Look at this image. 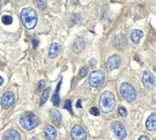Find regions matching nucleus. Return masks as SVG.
<instances>
[{
  "instance_id": "nucleus-1",
  "label": "nucleus",
  "mask_w": 156,
  "mask_h": 140,
  "mask_svg": "<svg viewBox=\"0 0 156 140\" xmlns=\"http://www.w3.org/2000/svg\"><path fill=\"white\" fill-rule=\"evenodd\" d=\"M20 19H21L24 27L27 29H33L38 22L37 13L31 7H26V8L22 9L21 13H20Z\"/></svg>"
},
{
  "instance_id": "nucleus-2",
  "label": "nucleus",
  "mask_w": 156,
  "mask_h": 140,
  "mask_svg": "<svg viewBox=\"0 0 156 140\" xmlns=\"http://www.w3.org/2000/svg\"><path fill=\"white\" fill-rule=\"evenodd\" d=\"M115 106L116 101L114 94L109 92V91L103 92L99 99V106L104 113H110L111 111H113V109L115 108Z\"/></svg>"
},
{
  "instance_id": "nucleus-3",
  "label": "nucleus",
  "mask_w": 156,
  "mask_h": 140,
  "mask_svg": "<svg viewBox=\"0 0 156 140\" xmlns=\"http://www.w3.org/2000/svg\"><path fill=\"white\" fill-rule=\"evenodd\" d=\"M19 123L21 127L26 129V131H31V129L38 127L40 124V120L36 115L32 112H25L21 115L19 119Z\"/></svg>"
},
{
  "instance_id": "nucleus-4",
  "label": "nucleus",
  "mask_w": 156,
  "mask_h": 140,
  "mask_svg": "<svg viewBox=\"0 0 156 140\" xmlns=\"http://www.w3.org/2000/svg\"><path fill=\"white\" fill-rule=\"evenodd\" d=\"M120 93L121 97L128 103H133L136 100V90L130 83L123 82L120 85Z\"/></svg>"
},
{
  "instance_id": "nucleus-5",
  "label": "nucleus",
  "mask_w": 156,
  "mask_h": 140,
  "mask_svg": "<svg viewBox=\"0 0 156 140\" xmlns=\"http://www.w3.org/2000/svg\"><path fill=\"white\" fill-rule=\"evenodd\" d=\"M104 81H105V75L102 71H93L90 73L89 76V83L90 85L95 88H99L103 85Z\"/></svg>"
},
{
  "instance_id": "nucleus-6",
  "label": "nucleus",
  "mask_w": 156,
  "mask_h": 140,
  "mask_svg": "<svg viewBox=\"0 0 156 140\" xmlns=\"http://www.w3.org/2000/svg\"><path fill=\"white\" fill-rule=\"evenodd\" d=\"M112 129H113L114 134H115V136L118 139L121 140V139L125 138L127 132H126V129L123 123L118 122V121L114 122V123L112 124Z\"/></svg>"
},
{
  "instance_id": "nucleus-7",
  "label": "nucleus",
  "mask_w": 156,
  "mask_h": 140,
  "mask_svg": "<svg viewBox=\"0 0 156 140\" xmlns=\"http://www.w3.org/2000/svg\"><path fill=\"white\" fill-rule=\"evenodd\" d=\"M143 83L147 89H153L155 86V78L153 73L150 71H145L143 73Z\"/></svg>"
},
{
  "instance_id": "nucleus-8",
  "label": "nucleus",
  "mask_w": 156,
  "mask_h": 140,
  "mask_svg": "<svg viewBox=\"0 0 156 140\" xmlns=\"http://www.w3.org/2000/svg\"><path fill=\"white\" fill-rule=\"evenodd\" d=\"M71 134L72 140H86L87 138L85 129L78 125L74 126V127L71 129Z\"/></svg>"
},
{
  "instance_id": "nucleus-9",
  "label": "nucleus",
  "mask_w": 156,
  "mask_h": 140,
  "mask_svg": "<svg viewBox=\"0 0 156 140\" xmlns=\"http://www.w3.org/2000/svg\"><path fill=\"white\" fill-rule=\"evenodd\" d=\"M15 103V95L12 92H6L1 98V106L3 109H8Z\"/></svg>"
},
{
  "instance_id": "nucleus-10",
  "label": "nucleus",
  "mask_w": 156,
  "mask_h": 140,
  "mask_svg": "<svg viewBox=\"0 0 156 140\" xmlns=\"http://www.w3.org/2000/svg\"><path fill=\"white\" fill-rule=\"evenodd\" d=\"M120 63H121V60H120L119 55L114 54L112 56H110V57L108 58V60H107V63H106L107 70H108L109 72H112V71H114V70H116L120 67Z\"/></svg>"
},
{
  "instance_id": "nucleus-11",
  "label": "nucleus",
  "mask_w": 156,
  "mask_h": 140,
  "mask_svg": "<svg viewBox=\"0 0 156 140\" xmlns=\"http://www.w3.org/2000/svg\"><path fill=\"white\" fill-rule=\"evenodd\" d=\"M43 134H44V137L47 140H54L57 136V132H56V129L52 127V126L47 125L43 129Z\"/></svg>"
},
{
  "instance_id": "nucleus-12",
  "label": "nucleus",
  "mask_w": 156,
  "mask_h": 140,
  "mask_svg": "<svg viewBox=\"0 0 156 140\" xmlns=\"http://www.w3.org/2000/svg\"><path fill=\"white\" fill-rule=\"evenodd\" d=\"M85 48V42L82 38L78 37L76 39L73 44H72V50L74 53H80V52Z\"/></svg>"
},
{
  "instance_id": "nucleus-13",
  "label": "nucleus",
  "mask_w": 156,
  "mask_h": 140,
  "mask_svg": "<svg viewBox=\"0 0 156 140\" xmlns=\"http://www.w3.org/2000/svg\"><path fill=\"white\" fill-rule=\"evenodd\" d=\"M60 50H61L60 45L57 43H52L50 47H49V50H48V54H47L48 58H50V59L56 58L59 54V52H60Z\"/></svg>"
},
{
  "instance_id": "nucleus-14",
  "label": "nucleus",
  "mask_w": 156,
  "mask_h": 140,
  "mask_svg": "<svg viewBox=\"0 0 156 140\" xmlns=\"http://www.w3.org/2000/svg\"><path fill=\"white\" fill-rule=\"evenodd\" d=\"M3 140H21V137L16 129H9L3 135Z\"/></svg>"
},
{
  "instance_id": "nucleus-15",
  "label": "nucleus",
  "mask_w": 156,
  "mask_h": 140,
  "mask_svg": "<svg viewBox=\"0 0 156 140\" xmlns=\"http://www.w3.org/2000/svg\"><path fill=\"white\" fill-rule=\"evenodd\" d=\"M50 115H51V119L53 124L56 126V127H60L62 124V115L57 109H51L50 110Z\"/></svg>"
},
{
  "instance_id": "nucleus-16",
  "label": "nucleus",
  "mask_w": 156,
  "mask_h": 140,
  "mask_svg": "<svg viewBox=\"0 0 156 140\" xmlns=\"http://www.w3.org/2000/svg\"><path fill=\"white\" fill-rule=\"evenodd\" d=\"M145 127L150 131H156V114L152 113L150 117L147 118L145 122Z\"/></svg>"
},
{
  "instance_id": "nucleus-17",
  "label": "nucleus",
  "mask_w": 156,
  "mask_h": 140,
  "mask_svg": "<svg viewBox=\"0 0 156 140\" xmlns=\"http://www.w3.org/2000/svg\"><path fill=\"white\" fill-rule=\"evenodd\" d=\"M116 47L118 50H123L126 47V38L124 35L120 34L116 37V41H115Z\"/></svg>"
},
{
  "instance_id": "nucleus-18",
  "label": "nucleus",
  "mask_w": 156,
  "mask_h": 140,
  "mask_svg": "<svg viewBox=\"0 0 156 140\" xmlns=\"http://www.w3.org/2000/svg\"><path fill=\"white\" fill-rule=\"evenodd\" d=\"M62 82H63V79H60V82L58 83L57 85V88L55 90V93L53 97H52V103L55 106H59V104H60V96H59V92H60V88H61V85H62Z\"/></svg>"
},
{
  "instance_id": "nucleus-19",
  "label": "nucleus",
  "mask_w": 156,
  "mask_h": 140,
  "mask_svg": "<svg viewBox=\"0 0 156 140\" xmlns=\"http://www.w3.org/2000/svg\"><path fill=\"white\" fill-rule=\"evenodd\" d=\"M144 36V33L142 30H139V29H135L132 31V33H131V40L134 44L138 45L140 43V40L143 38Z\"/></svg>"
},
{
  "instance_id": "nucleus-20",
  "label": "nucleus",
  "mask_w": 156,
  "mask_h": 140,
  "mask_svg": "<svg viewBox=\"0 0 156 140\" xmlns=\"http://www.w3.org/2000/svg\"><path fill=\"white\" fill-rule=\"evenodd\" d=\"M49 92H50V89H49V88H46V90L43 91V95H41V97L40 106H43V104L47 101L48 97H49Z\"/></svg>"
},
{
  "instance_id": "nucleus-21",
  "label": "nucleus",
  "mask_w": 156,
  "mask_h": 140,
  "mask_svg": "<svg viewBox=\"0 0 156 140\" xmlns=\"http://www.w3.org/2000/svg\"><path fill=\"white\" fill-rule=\"evenodd\" d=\"M1 20H2L3 23L6 24V25H10V24L13 22V17L11 16H9V15H4L2 17Z\"/></svg>"
},
{
  "instance_id": "nucleus-22",
  "label": "nucleus",
  "mask_w": 156,
  "mask_h": 140,
  "mask_svg": "<svg viewBox=\"0 0 156 140\" xmlns=\"http://www.w3.org/2000/svg\"><path fill=\"white\" fill-rule=\"evenodd\" d=\"M37 5L41 10H46V0H36Z\"/></svg>"
},
{
  "instance_id": "nucleus-23",
  "label": "nucleus",
  "mask_w": 156,
  "mask_h": 140,
  "mask_svg": "<svg viewBox=\"0 0 156 140\" xmlns=\"http://www.w3.org/2000/svg\"><path fill=\"white\" fill-rule=\"evenodd\" d=\"M65 109H67L71 115H73V112H72V108H71V100L66 101V103H65Z\"/></svg>"
},
{
  "instance_id": "nucleus-24",
  "label": "nucleus",
  "mask_w": 156,
  "mask_h": 140,
  "mask_svg": "<svg viewBox=\"0 0 156 140\" xmlns=\"http://www.w3.org/2000/svg\"><path fill=\"white\" fill-rule=\"evenodd\" d=\"M46 81L44 80H41L39 84H38V92H43V90L46 89Z\"/></svg>"
},
{
  "instance_id": "nucleus-25",
  "label": "nucleus",
  "mask_w": 156,
  "mask_h": 140,
  "mask_svg": "<svg viewBox=\"0 0 156 140\" xmlns=\"http://www.w3.org/2000/svg\"><path fill=\"white\" fill-rule=\"evenodd\" d=\"M119 114L123 117H126L127 116V110L125 109L124 106H120L119 107Z\"/></svg>"
},
{
  "instance_id": "nucleus-26",
  "label": "nucleus",
  "mask_w": 156,
  "mask_h": 140,
  "mask_svg": "<svg viewBox=\"0 0 156 140\" xmlns=\"http://www.w3.org/2000/svg\"><path fill=\"white\" fill-rule=\"evenodd\" d=\"M90 113L93 116H98L99 115V109H98V107H92L90 109Z\"/></svg>"
},
{
  "instance_id": "nucleus-27",
  "label": "nucleus",
  "mask_w": 156,
  "mask_h": 140,
  "mask_svg": "<svg viewBox=\"0 0 156 140\" xmlns=\"http://www.w3.org/2000/svg\"><path fill=\"white\" fill-rule=\"evenodd\" d=\"M87 73H88V68H83L80 70V72H79V76H80V78H85L87 75Z\"/></svg>"
},
{
  "instance_id": "nucleus-28",
  "label": "nucleus",
  "mask_w": 156,
  "mask_h": 140,
  "mask_svg": "<svg viewBox=\"0 0 156 140\" xmlns=\"http://www.w3.org/2000/svg\"><path fill=\"white\" fill-rule=\"evenodd\" d=\"M32 43H33V47L34 48H36L37 47H38V45H39V42H38V39L36 37H33L32 38Z\"/></svg>"
},
{
  "instance_id": "nucleus-29",
  "label": "nucleus",
  "mask_w": 156,
  "mask_h": 140,
  "mask_svg": "<svg viewBox=\"0 0 156 140\" xmlns=\"http://www.w3.org/2000/svg\"><path fill=\"white\" fill-rule=\"evenodd\" d=\"M89 63H90V65H91L92 67H95V64H96V60H95V58H92L91 60H90V62H89Z\"/></svg>"
},
{
  "instance_id": "nucleus-30",
  "label": "nucleus",
  "mask_w": 156,
  "mask_h": 140,
  "mask_svg": "<svg viewBox=\"0 0 156 140\" xmlns=\"http://www.w3.org/2000/svg\"><path fill=\"white\" fill-rule=\"evenodd\" d=\"M138 140H150V138L147 137V136H145V135H143V136H141L140 138H139Z\"/></svg>"
},
{
  "instance_id": "nucleus-31",
  "label": "nucleus",
  "mask_w": 156,
  "mask_h": 140,
  "mask_svg": "<svg viewBox=\"0 0 156 140\" xmlns=\"http://www.w3.org/2000/svg\"><path fill=\"white\" fill-rule=\"evenodd\" d=\"M76 106L78 108H82V104H81V100H78L77 101V104H76Z\"/></svg>"
},
{
  "instance_id": "nucleus-32",
  "label": "nucleus",
  "mask_w": 156,
  "mask_h": 140,
  "mask_svg": "<svg viewBox=\"0 0 156 140\" xmlns=\"http://www.w3.org/2000/svg\"><path fill=\"white\" fill-rule=\"evenodd\" d=\"M2 83H3V78H1V76H0V86L2 85Z\"/></svg>"
},
{
  "instance_id": "nucleus-33",
  "label": "nucleus",
  "mask_w": 156,
  "mask_h": 140,
  "mask_svg": "<svg viewBox=\"0 0 156 140\" xmlns=\"http://www.w3.org/2000/svg\"><path fill=\"white\" fill-rule=\"evenodd\" d=\"M31 140H38L36 137H32V138H31Z\"/></svg>"
},
{
  "instance_id": "nucleus-34",
  "label": "nucleus",
  "mask_w": 156,
  "mask_h": 140,
  "mask_svg": "<svg viewBox=\"0 0 156 140\" xmlns=\"http://www.w3.org/2000/svg\"><path fill=\"white\" fill-rule=\"evenodd\" d=\"M0 9H1V0H0Z\"/></svg>"
},
{
  "instance_id": "nucleus-35",
  "label": "nucleus",
  "mask_w": 156,
  "mask_h": 140,
  "mask_svg": "<svg viewBox=\"0 0 156 140\" xmlns=\"http://www.w3.org/2000/svg\"><path fill=\"white\" fill-rule=\"evenodd\" d=\"M16 1H19V2H20V1H22V0H16Z\"/></svg>"
}]
</instances>
